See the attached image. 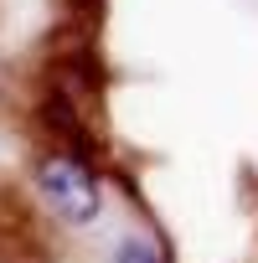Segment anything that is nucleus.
<instances>
[{"label": "nucleus", "instance_id": "f03ea898", "mask_svg": "<svg viewBox=\"0 0 258 263\" xmlns=\"http://www.w3.org/2000/svg\"><path fill=\"white\" fill-rule=\"evenodd\" d=\"M114 263H160V258H155L140 237H124V242L114 248Z\"/></svg>", "mask_w": 258, "mask_h": 263}, {"label": "nucleus", "instance_id": "f257e3e1", "mask_svg": "<svg viewBox=\"0 0 258 263\" xmlns=\"http://www.w3.org/2000/svg\"><path fill=\"white\" fill-rule=\"evenodd\" d=\"M36 186L47 196V206L72 222V227H88L98 212H103V191H98V176L88 171V160L72 150V155H47L36 165Z\"/></svg>", "mask_w": 258, "mask_h": 263}]
</instances>
